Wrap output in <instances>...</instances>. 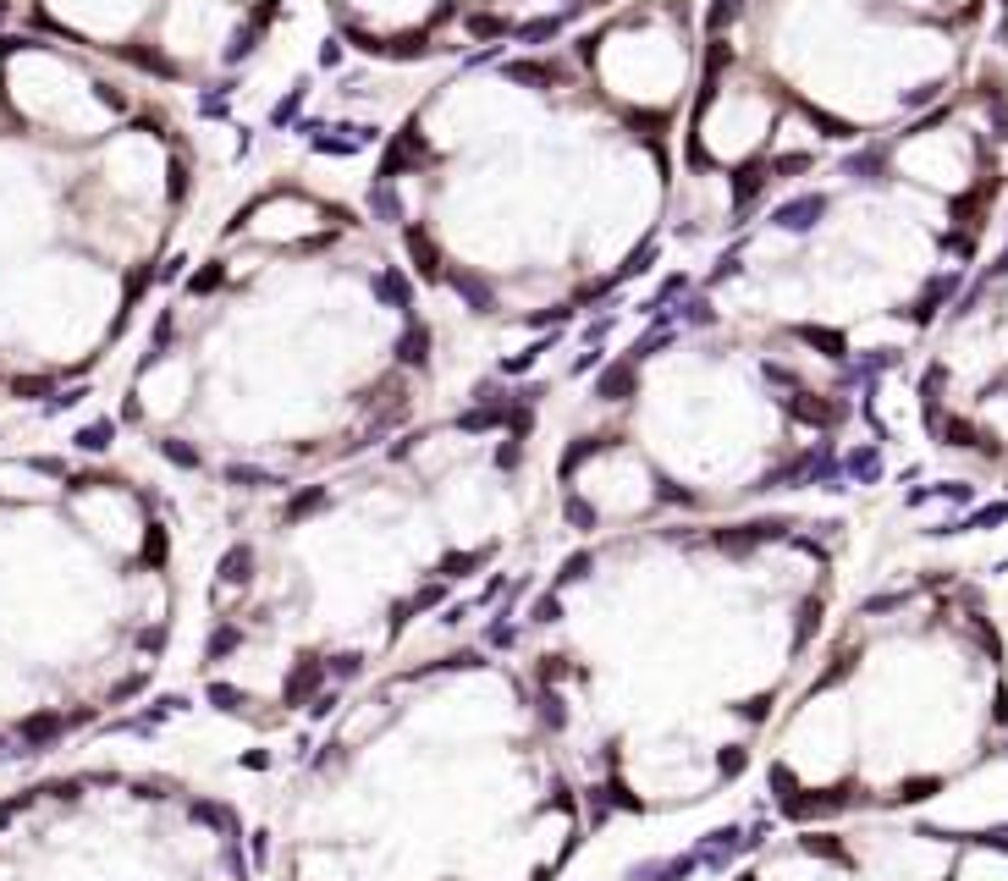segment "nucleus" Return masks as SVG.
<instances>
[{"label":"nucleus","mask_w":1008,"mask_h":881,"mask_svg":"<svg viewBox=\"0 0 1008 881\" xmlns=\"http://www.w3.org/2000/svg\"><path fill=\"white\" fill-rule=\"evenodd\" d=\"M855 518L755 507L563 540L502 622L595 827L738 799L849 600Z\"/></svg>","instance_id":"1"},{"label":"nucleus","mask_w":1008,"mask_h":881,"mask_svg":"<svg viewBox=\"0 0 1008 881\" xmlns=\"http://www.w3.org/2000/svg\"><path fill=\"white\" fill-rule=\"evenodd\" d=\"M541 392L431 408L298 485L243 502L199 574L193 689L243 733H303L347 689L446 634L546 540Z\"/></svg>","instance_id":"2"},{"label":"nucleus","mask_w":1008,"mask_h":881,"mask_svg":"<svg viewBox=\"0 0 1008 881\" xmlns=\"http://www.w3.org/2000/svg\"><path fill=\"white\" fill-rule=\"evenodd\" d=\"M689 78V6L634 0L425 94L381 160L414 282L480 325L557 320L606 293L673 204Z\"/></svg>","instance_id":"3"},{"label":"nucleus","mask_w":1008,"mask_h":881,"mask_svg":"<svg viewBox=\"0 0 1008 881\" xmlns=\"http://www.w3.org/2000/svg\"><path fill=\"white\" fill-rule=\"evenodd\" d=\"M435 369L414 271L347 204L276 182L160 308L122 425L154 468L243 507L431 414Z\"/></svg>","instance_id":"4"},{"label":"nucleus","mask_w":1008,"mask_h":881,"mask_svg":"<svg viewBox=\"0 0 1008 881\" xmlns=\"http://www.w3.org/2000/svg\"><path fill=\"white\" fill-rule=\"evenodd\" d=\"M595 838L518 661L463 634L314 717L254 816L260 881H574Z\"/></svg>","instance_id":"5"},{"label":"nucleus","mask_w":1008,"mask_h":881,"mask_svg":"<svg viewBox=\"0 0 1008 881\" xmlns=\"http://www.w3.org/2000/svg\"><path fill=\"white\" fill-rule=\"evenodd\" d=\"M177 490L100 446L0 452V771L105 733L193 645Z\"/></svg>","instance_id":"6"},{"label":"nucleus","mask_w":1008,"mask_h":881,"mask_svg":"<svg viewBox=\"0 0 1008 881\" xmlns=\"http://www.w3.org/2000/svg\"><path fill=\"white\" fill-rule=\"evenodd\" d=\"M188 193V144L139 89L0 39V408L72 392L117 347Z\"/></svg>","instance_id":"7"},{"label":"nucleus","mask_w":1008,"mask_h":881,"mask_svg":"<svg viewBox=\"0 0 1008 881\" xmlns=\"http://www.w3.org/2000/svg\"><path fill=\"white\" fill-rule=\"evenodd\" d=\"M855 403L816 353L738 325L662 336L612 358L546 436V535L578 540L673 518L783 507L876 452L844 436Z\"/></svg>","instance_id":"8"},{"label":"nucleus","mask_w":1008,"mask_h":881,"mask_svg":"<svg viewBox=\"0 0 1008 881\" xmlns=\"http://www.w3.org/2000/svg\"><path fill=\"white\" fill-rule=\"evenodd\" d=\"M1008 755V650L981 574L898 568L844 600L766 738L777 827L915 816Z\"/></svg>","instance_id":"9"},{"label":"nucleus","mask_w":1008,"mask_h":881,"mask_svg":"<svg viewBox=\"0 0 1008 881\" xmlns=\"http://www.w3.org/2000/svg\"><path fill=\"white\" fill-rule=\"evenodd\" d=\"M0 881H260L254 821L177 760L33 766L0 788Z\"/></svg>","instance_id":"10"},{"label":"nucleus","mask_w":1008,"mask_h":881,"mask_svg":"<svg viewBox=\"0 0 1008 881\" xmlns=\"http://www.w3.org/2000/svg\"><path fill=\"white\" fill-rule=\"evenodd\" d=\"M722 881H1008V827H948L926 816H860L777 827Z\"/></svg>","instance_id":"11"},{"label":"nucleus","mask_w":1008,"mask_h":881,"mask_svg":"<svg viewBox=\"0 0 1008 881\" xmlns=\"http://www.w3.org/2000/svg\"><path fill=\"white\" fill-rule=\"evenodd\" d=\"M981 585H987V600H992V617H998V628H1004V650H1008V557L981 574Z\"/></svg>","instance_id":"12"}]
</instances>
